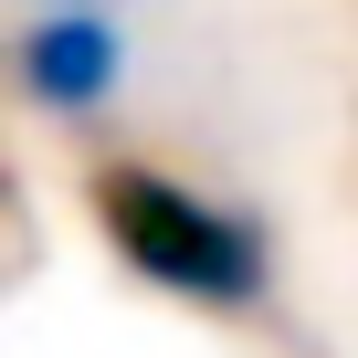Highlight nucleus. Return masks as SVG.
Masks as SVG:
<instances>
[{
	"label": "nucleus",
	"instance_id": "f03ea898",
	"mask_svg": "<svg viewBox=\"0 0 358 358\" xmlns=\"http://www.w3.org/2000/svg\"><path fill=\"white\" fill-rule=\"evenodd\" d=\"M116 74H127V43H116V22L95 11V0H53V11L22 32V95L43 116H95L116 95Z\"/></svg>",
	"mask_w": 358,
	"mask_h": 358
},
{
	"label": "nucleus",
	"instance_id": "f257e3e1",
	"mask_svg": "<svg viewBox=\"0 0 358 358\" xmlns=\"http://www.w3.org/2000/svg\"><path fill=\"white\" fill-rule=\"evenodd\" d=\"M95 222H106L127 274L190 295V306H253L264 295V232L232 222L211 190H190L169 169H106L95 179Z\"/></svg>",
	"mask_w": 358,
	"mask_h": 358
}]
</instances>
